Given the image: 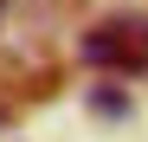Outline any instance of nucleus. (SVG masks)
<instances>
[{"instance_id":"1","label":"nucleus","mask_w":148,"mask_h":142,"mask_svg":"<svg viewBox=\"0 0 148 142\" xmlns=\"http://www.w3.org/2000/svg\"><path fill=\"white\" fill-rule=\"evenodd\" d=\"M77 58L97 71H148V19H103L77 39Z\"/></svg>"},{"instance_id":"2","label":"nucleus","mask_w":148,"mask_h":142,"mask_svg":"<svg viewBox=\"0 0 148 142\" xmlns=\"http://www.w3.org/2000/svg\"><path fill=\"white\" fill-rule=\"evenodd\" d=\"M0 7H7V0H0Z\"/></svg>"}]
</instances>
